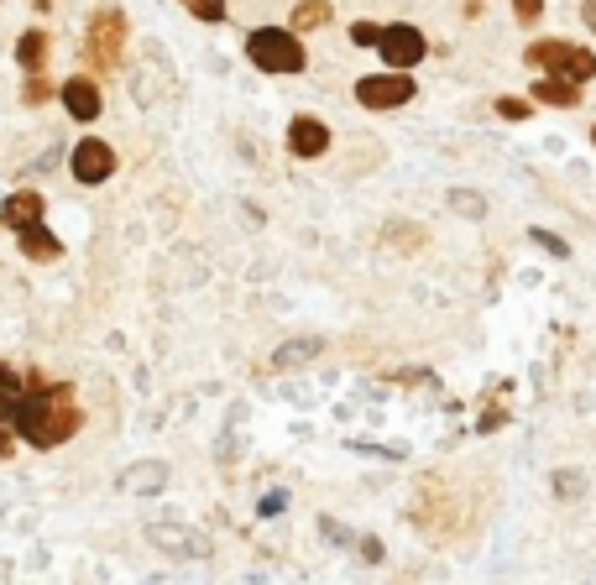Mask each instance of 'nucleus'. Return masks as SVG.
I'll list each match as a JSON object with an SVG mask.
<instances>
[{
    "label": "nucleus",
    "instance_id": "393cba45",
    "mask_svg": "<svg viewBox=\"0 0 596 585\" xmlns=\"http://www.w3.org/2000/svg\"><path fill=\"white\" fill-rule=\"evenodd\" d=\"M539 11H544V0H513V16L518 21H539Z\"/></svg>",
    "mask_w": 596,
    "mask_h": 585
},
{
    "label": "nucleus",
    "instance_id": "6ab92c4d",
    "mask_svg": "<svg viewBox=\"0 0 596 585\" xmlns=\"http://www.w3.org/2000/svg\"><path fill=\"white\" fill-rule=\"evenodd\" d=\"M53 95H58V89L42 79V74H27V89H21V100H27V105H48Z\"/></svg>",
    "mask_w": 596,
    "mask_h": 585
},
{
    "label": "nucleus",
    "instance_id": "0eeeda50",
    "mask_svg": "<svg viewBox=\"0 0 596 585\" xmlns=\"http://www.w3.org/2000/svg\"><path fill=\"white\" fill-rule=\"evenodd\" d=\"M68 173H74L79 183H89V189H95V183H105L110 173H116V147L110 142H100V136H84V142L68 152Z\"/></svg>",
    "mask_w": 596,
    "mask_h": 585
},
{
    "label": "nucleus",
    "instance_id": "412c9836",
    "mask_svg": "<svg viewBox=\"0 0 596 585\" xmlns=\"http://www.w3.org/2000/svg\"><path fill=\"white\" fill-rule=\"evenodd\" d=\"M189 6V16H199V21H225V0H183Z\"/></svg>",
    "mask_w": 596,
    "mask_h": 585
},
{
    "label": "nucleus",
    "instance_id": "bb28decb",
    "mask_svg": "<svg viewBox=\"0 0 596 585\" xmlns=\"http://www.w3.org/2000/svg\"><path fill=\"white\" fill-rule=\"evenodd\" d=\"M283 502H288V497H283V491H272V497L262 502V518H272V512H283Z\"/></svg>",
    "mask_w": 596,
    "mask_h": 585
},
{
    "label": "nucleus",
    "instance_id": "4be33fe9",
    "mask_svg": "<svg viewBox=\"0 0 596 585\" xmlns=\"http://www.w3.org/2000/svg\"><path fill=\"white\" fill-rule=\"evenodd\" d=\"M351 42H356V48H377V42H382V27H377V21H356V27H351Z\"/></svg>",
    "mask_w": 596,
    "mask_h": 585
},
{
    "label": "nucleus",
    "instance_id": "2eb2a0df",
    "mask_svg": "<svg viewBox=\"0 0 596 585\" xmlns=\"http://www.w3.org/2000/svg\"><path fill=\"white\" fill-rule=\"evenodd\" d=\"M16 63L27 68V74H42V63H48V32H21V42H16Z\"/></svg>",
    "mask_w": 596,
    "mask_h": 585
},
{
    "label": "nucleus",
    "instance_id": "7ed1b4c3",
    "mask_svg": "<svg viewBox=\"0 0 596 585\" xmlns=\"http://www.w3.org/2000/svg\"><path fill=\"white\" fill-rule=\"evenodd\" d=\"M246 58L262 68V74H298V68L309 63L304 42H298V32L288 27H257L246 37Z\"/></svg>",
    "mask_w": 596,
    "mask_h": 585
},
{
    "label": "nucleus",
    "instance_id": "6e6552de",
    "mask_svg": "<svg viewBox=\"0 0 596 585\" xmlns=\"http://www.w3.org/2000/svg\"><path fill=\"white\" fill-rule=\"evenodd\" d=\"M288 152L304 157V162L325 157L330 152V126L319 121V115H293V121H288Z\"/></svg>",
    "mask_w": 596,
    "mask_h": 585
},
{
    "label": "nucleus",
    "instance_id": "f8f14e48",
    "mask_svg": "<svg viewBox=\"0 0 596 585\" xmlns=\"http://www.w3.org/2000/svg\"><path fill=\"white\" fill-rule=\"evenodd\" d=\"M534 100H539V105L576 110V105H581V84H570V79H549V74H544V79L534 84Z\"/></svg>",
    "mask_w": 596,
    "mask_h": 585
},
{
    "label": "nucleus",
    "instance_id": "c85d7f7f",
    "mask_svg": "<svg viewBox=\"0 0 596 585\" xmlns=\"http://www.w3.org/2000/svg\"><path fill=\"white\" fill-rule=\"evenodd\" d=\"M11 455V439H6V429H0V460H6Z\"/></svg>",
    "mask_w": 596,
    "mask_h": 585
},
{
    "label": "nucleus",
    "instance_id": "9d476101",
    "mask_svg": "<svg viewBox=\"0 0 596 585\" xmlns=\"http://www.w3.org/2000/svg\"><path fill=\"white\" fill-rule=\"evenodd\" d=\"M58 100L68 105V115H74V121H95V115H100V84H95V79H68V84L58 89Z\"/></svg>",
    "mask_w": 596,
    "mask_h": 585
},
{
    "label": "nucleus",
    "instance_id": "f257e3e1",
    "mask_svg": "<svg viewBox=\"0 0 596 585\" xmlns=\"http://www.w3.org/2000/svg\"><path fill=\"white\" fill-rule=\"evenodd\" d=\"M84 424V413L74 408V387L63 382H48V377H27V392L16 397V418L11 429L37 444V450H53V444L74 439Z\"/></svg>",
    "mask_w": 596,
    "mask_h": 585
},
{
    "label": "nucleus",
    "instance_id": "cd10ccee",
    "mask_svg": "<svg viewBox=\"0 0 596 585\" xmlns=\"http://www.w3.org/2000/svg\"><path fill=\"white\" fill-rule=\"evenodd\" d=\"M361 559H382V544H377V538H361Z\"/></svg>",
    "mask_w": 596,
    "mask_h": 585
},
{
    "label": "nucleus",
    "instance_id": "423d86ee",
    "mask_svg": "<svg viewBox=\"0 0 596 585\" xmlns=\"http://www.w3.org/2000/svg\"><path fill=\"white\" fill-rule=\"evenodd\" d=\"M414 95H419L414 74H398V68H382V74L356 79V105H366V110H398Z\"/></svg>",
    "mask_w": 596,
    "mask_h": 585
},
{
    "label": "nucleus",
    "instance_id": "f3484780",
    "mask_svg": "<svg viewBox=\"0 0 596 585\" xmlns=\"http://www.w3.org/2000/svg\"><path fill=\"white\" fill-rule=\"evenodd\" d=\"M450 209H455V215H466V220H481V215H487V199L471 194V189H450Z\"/></svg>",
    "mask_w": 596,
    "mask_h": 585
},
{
    "label": "nucleus",
    "instance_id": "a211bd4d",
    "mask_svg": "<svg viewBox=\"0 0 596 585\" xmlns=\"http://www.w3.org/2000/svg\"><path fill=\"white\" fill-rule=\"evenodd\" d=\"M529 241H534L544 256H560V262L570 256V241H565V236H555V230H544V225H534V230H529Z\"/></svg>",
    "mask_w": 596,
    "mask_h": 585
},
{
    "label": "nucleus",
    "instance_id": "c756f323",
    "mask_svg": "<svg viewBox=\"0 0 596 585\" xmlns=\"http://www.w3.org/2000/svg\"><path fill=\"white\" fill-rule=\"evenodd\" d=\"M591 147H596V126H591Z\"/></svg>",
    "mask_w": 596,
    "mask_h": 585
},
{
    "label": "nucleus",
    "instance_id": "4468645a",
    "mask_svg": "<svg viewBox=\"0 0 596 585\" xmlns=\"http://www.w3.org/2000/svg\"><path fill=\"white\" fill-rule=\"evenodd\" d=\"M168 471H163V460H152V465H136V471L121 476V491H136V497H152V491H163Z\"/></svg>",
    "mask_w": 596,
    "mask_h": 585
},
{
    "label": "nucleus",
    "instance_id": "f03ea898",
    "mask_svg": "<svg viewBox=\"0 0 596 585\" xmlns=\"http://www.w3.org/2000/svg\"><path fill=\"white\" fill-rule=\"evenodd\" d=\"M529 68H544L549 79H570V84H591L596 79V53L581 48V42H565V37H539L529 42Z\"/></svg>",
    "mask_w": 596,
    "mask_h": 585
},
{
    "label": "nucleus",
    "instance_id": "20e7f679",
    "mask_svg": "<svg viewBox=\"0 0 596 585\" xmlns=\"http://www.w3.org/2000/svg\"><path fill=\"white\" fill-rule=\"evenodd\" d=\"M89 63L95 68H121V53H126V16L116 6H105L89 16Z\"/></svg>",
    "mask_w": 596,
    "mask_h": 585
},
{
    "label": "nucleus",
    "instance_id": "1a4fd4ad",
    "mask_svg": "<svg viewBox=\"0 0 596 585\" xmlns=\"http://www.w3.org/2000/svg\"><path fill=\"white\" fill-rule=\"evenodd\" d=\"M42 209H48V204H42V194H32V189H16L6 204H0V225H11L16 236H21V230L42 225Z\"/></svg>",
    "mask_w": 596,
    "mask_h": 585
},
{
    "label": "nucleus",
    "instance_id": "9b49d317",
    "mask_svg": "<svg viewBox=\"0 0 596 585\" xmlns=\"http://www.w3.org/2000/svg\"><path fill=\"white\" fill-rule=\"evenodd\" d=\"M16 251L27 256V262H42V267H48V262H58V256H63V241L53 236L48 225H32V230H21V236H16Z\"/></svg>",
    "mask_w": 596,
    "mask_h": 585
},
{
    "label": "nucleus",
    "instance_id": "aec40b11",
    "mask_svg": "<svg viewBox=\"0 0 596 585\" xmlns=\"http://www.w3.org/2000/svg\"><path fill=\"white\" fill-rule=\"evenodd\" d=\"M497 115H502V121H529V115H534V100L502 95V100H497Z\"/></svg>",
    "mask_w": 596,
    "mask_h": 585
},
{
    "label": "nucleus",
    "instance_id": "39448f33",
    "mask_svg": "<svg viewBox=\"0 0 596 585\" xmlns=\"http://www.w3.org/2000/svg\"><path fill=\"white\" fill-rule=\"evenodd\" d=\"M377 53H382L387 68H398V74H414V68L429 58V37L414 27V21H393V27H382Z\"/></svg>",
    "mask_w": 596,
    "mask_h": 585
},
{
    "label": "nucleus",
    "instance_id": "b1692460",
    "mask_svg": "<svg viewBox=\"0 0 596 585\" xmlns=\"http://www.w3.org/2000/svg\"><path fill=\"white\" fill-rule=\"evenodd\" d=\"M0 392H6V397H21V392H27V382H21L11 366H0Z\"/></svg>",
    "mask_w": 596,
    "mask_h": 585
},
{
    "label": "nucleus",
    "instance_id": "dca6fc26",
    "mask_svg": "<svg viewBox=\"0 0 596 585\" xmlns=\"http://www.w3.org/2000/svg\"><path fill=\"white\" fill-rule=\"evenodd\" d=\"M325 21H330V0H304V6L293 11V27H288V32L304 37V32H314V27H325Z\"/></svg>",
    "mask_w": 596,
    "mask_h": 585
},
{
    "label": "nucleus",
    "instance_id": "a878e982",
    "mask_svg": "<svg viewBox=\"0 0 596 585\" xmlns=\"http://www.w3.org/2000/svg\"><path fill=\"white\" fill-rule=\"evenodd\" d=\"M581 21H586V32L596 37V0H581Z\"/></svg>",
    "mask_w": 596,
    "mask_h": 585
},
{
    "label": "nucleus",
    "instance_id": "ddd939ff",
    "mask_svg": "<svg viewBox=\"0 0 596 585\" xmlns=\"http://www.w3.org/2000/svg\"><path fill=\"white\" fill-rule=\"evenodd\" d=\"M319 350H325V340L319 335H304V340H288V345H278L272 350V366L278 371H293V366H304V361H314Z\"/></svg>",
    "mask_w": 596,
    "mask_h": 585
},
{
    "label": "nucleus",
    "instance_id": "5701e85b",
    "mask_svg": "<svg viewBox=\"0 0 596 585\" xmlns=\"http://www.w3.org/2000/svg\"><path fill=\"white\" fill-rule=\"evenodd\" d=\"M555 491H560V497H581L586 481H581L576 471H560V476H555Z\"/></svg>",
    "mask_w": 596,
    "mask_h": 585
}]
</instances>
